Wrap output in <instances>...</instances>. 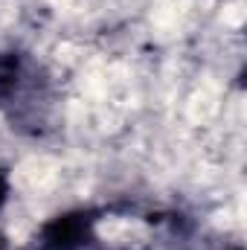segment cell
<instances>
[{
    "label": "cell",
    "mask_w": 247,
    "mask_h": 250,
    "mask_svg": "<svg viewBox=\"0 0 247 250\" xmlns=\"http://www.w3.org/2000/svg\"><path fill=\"white\" fill-rule=\"evenodd\" d=\"M102 207H70L56 215H50L35 239V250H90L96 245V227L102 221Z\"/></svg>",
    "instance_id": "6da1fadb"
},
{
    "label": "cell",
    "mask_w": 247,
    "mask_h": 250,
    "mask_svg": "<svg viewBox=\"0 0 247 250\" xmlns=\"http://www.w3.org/2000/svg\"><path fill=\"white\" fill-rule=\"evenodd\" d=\"M26 82V59L18 50H0V105H12Z\"/></svg>",
    "instance_id": "7a4b0ae2"
},
{
    "label": "cell",
    "mask_w": 247,
    "mask_h": 250,
    "mask_svg": "<svg viewBox=\"0 0 247 250\" xmlns=\"http://www.w3.org/2000/svg\"><path fill=\"white\" fill-rule=\"evenodd\" d=\"M9 198H12V178H9V169L0 166V212L6 209Z\"/></svg>",
    "instance_id": "3957f363"
},
{
    "label": "cell",
    "mask_w": 247,
    "mask_h": 250,
    "mask_svg": "<svg viewBox=\"0 0 247 250\" xmlns=\"http://www.w3.org/2000/svg\"><path fill=\"white\" fill-rule=\"evenodd\" d=\"M0 250H12V245H9V236L0 230Z\"/></svg>",
    "instance_id": "277c9868"
},
{
    "label": "cell",
    "mask_w": 247,
    "mask_h": 250,
    "mask_svg": "<svg viewBox=\"0 0 247 250\" xmlns=\"http://www.w3.org/2000/svg\"><path fill=\"white\" fill-rule=\"evenodd\" d=\"M230 250H245V248H242V245H236V248H230Z\"/></svg>",
    "instance_id": "5b68a950"
}]
</instances>
